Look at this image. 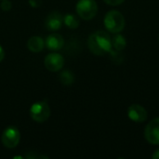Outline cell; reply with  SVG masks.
I'll return each instance as SVG.
<instances>
[{
    "label": "cell",
    "instance_id": "obj_1",
    "mask_svg": "<svg viewBox=\"0 0 159 159\" xmlns=\"http://www.w3.org/2000/svg\"><path fill=\"white\" fill-rule=\"evenodd\" d=\"M88 46L94 55L102 56L112 50V38L107 32L97 31L89 35Z\"/></svg>",
    "mask_w": 159,
    "mask_h": 159
},
{
    "label": "cell",
    "instance_id": "obj_2",
    "mask_svg": "<svg viewBox=\"0 0 159 159\" xmlns=\"http://www.w3.org/2000/svg\"><path fill=\"white\" fill-rule=\"evenodd\" d=\"M103 23L108 32L117 34L125 28L126 22L125 18L121 12L118 10H110L105 14Z\"/></svg>",
    "mask_w": 159,
    "mask_h": 159
},
{
    "label": "cell",
    "instance_id": "obj_3",
    "mask_svg": "<svg viewBox=\"0 0 159 159\" xmlns=\"http://www.w3.org/2000/svg\"><path fill=\"white\" fill-rule=\"evenodd\" d=\"M78 16L85 20H92L98 13V5L95 0H79L76 4Z\"/></svg>",
    "mask_w": 159,
    "mask_h": 159
},
{
    "label": "cell",
    "instance_id": "obj_4",
    "mask_svg": "<svg viewBox=\"0 0 159 159\" xmlns=\"http://www.w3.org/2000/svg\"><path fill=\"white\" fill-rule=\"evenodd\" d=\"M30 116L32 119L37 123L47 121L50 116V108L47 102H38L34 103L30 108Z\"/></svg>",
    "mask_w": 159,
    "mask_h": 159
},
{
    "label": "cell",
    "instance_id": "obj_5",
    "mask_svg": "<svg viewBox=\"0 0 159 159\" xmlns=\"http://www.w3.org/2000/svg\"><path fill=\"white\" fill-rule=\"evenodd\" d=\"M1 141L6 148L13 149L17 147V145L20 141V133L17 128L8 127L3 131L1 136Z\"/></svg>",
    "mask_w": 159,
    "mask_h": 159
},
{
    "label": "cell",
    "instance_id": "obj_6",
    "mask_svg": "<svg viewBox=\"0 0 159 159\" xmlns=\"http://www.w3.org/2000/svg\"><path fill=\"white\" fill-rule=\"evenodd\" d=\"M146 141L154 145H159V117L150 121L144 129Z\"/></svg>",
    "mask_w": 159,
    "mask_h": 159
},
{
    "label": "cell",
    "instance_id": "obj_7",
    "mask_svg": "<svg viewBox=\"0 0 159 159\" xmlns=\"http://www.w3.org/2000/svg\"><path fill=\"white\" fill-rule=\"evenodd\" d=\"M44 65L49 72H58L64 65V58L58 53H49L44 60Z\"/></svg>",
    "mask_w": 159,
    "mask_h": 159
},
{
    "label": "cell",
    "instance_id": "obj_8",
    "mask_svg": "<svg viewBox=\"0 0 159 159\" xmlns=\"http://www.w3.org/2000/svg\"><path fill=\"white\" fill-rule=\"evenodd\" d=\"M128 116L135 123H143L147 119V111L140 104H132L128 109Z\"/></svg>",
    "mask_w": 159,
    "mask_h": 159
},
{
    "label": "cell",
    "instance_id": "obj_9",
    "mask_svg": "<svg viewBox=\"0 0 159 159\" xmlns=\"http://www.w3.org/2000/svg\"><path fill=\"white\" fill-rule=\"evenodd\" d=\"M63 23V16L57 11L51 12L48 15L45 20V26L49 31L59 30Z\"/></svg>",
    "mask_w": 159,
    "mask_h": 159
},
{
    "label": "cell",
    "instance_id": "obj_10",
    "mask_svg": "<svg viewBox=\"0 0 159 159\" xmlns=\"http://www.w3.org/2000/svg\"><path fill=\"white\" fill-rule=\"evenodd\" d=\"M45 45L49 50H60L64 46V38L57 33H52L45 40Z\"/></svg>",
    "mask_w": 159,
    "mask_h": 159
},
{
    "label": "cell",
    "instance_id": "obj_11",
    "mask_svg": "<svg viewBox=\"0 0 159 159\" xmlns=\"http://www.w3.org/2000/svg\"><path fill=\"white\" fill-rule=\"evenodd\" d=\"M45 47V41L40 36H32L27 42V48L32 52H40Z\"/></svg>",
    "mask_w": 159,
    "mask_h": 159
},
{
    "label": "cell",
    "instance_id": "obj_12",
    "mask_svg": "<svg viewBox=\"0 0 159 159\" xmlns=\"http://www.w3.org/2000/svg\"><path fill=\"white\" fill-rule=\"evenodd\" d=\"M112 47L115 48V50L122 51L127 47V40L125 36H123L120 34H116V35L112 38Z\"/></svg>",
    "mask_w": 159,
    "mask_h": 159
},
{
    "label": "cell",
    "instance_id": "obj_13",
    "mask_svg": "<svg viewBox=\"0 0 159 159\" xmlns=\"http://www.w3.org/2000/svg\"><path fill=\"white\" fill-rule=\"evenodd\" d=\"M64 24L70 29H76L79 26V20L74 14H67L63 17Z\"/></svg>",
    "mask_w": 159,
    "mask_h": 159
},
{
    "label": "cell",
    "instance_id": "obj_14",
    "mask_svg": "<svg viewBox=\"0 0 159 159\" xmlns=\"http://www.w3.org/2000/svg\"><path fill=\"white\" fill-rule=\"evenodd\" d=\"M60 81L64 86H71L74 83V81H75V75L69 70L62 71L61 73V75H60Z\"/></svg>",
    "mask_w": 159,
    "mask_h": 159
},
{
    "label": "cell",
    "instance_id": "obj_15",
    "mask_svg": "<svg viewBox=\"0 0 159 159\" xmlns=\"http://www.w3.org/2000/svg\"><path fill=\"white\" fill-rule=\"evenodd\" d=\"M0 7L3 11H9L12 7V4L9 0H2Z\"/></svg>",
    "mask_w": 159,
    "mask_h": 159
},
{
    "label": "cell",
    "instance_id": "obj_16",
    "mask_svg": "<svg viewBox=\"0 0 159 159\" xmlns=\"http://www.w3.org/2000/svg\"><path fill=\"white\" fill-rule=\"evenodd\" d=\"M103 1L110 6H119L125 2V0H103Z\"/></svg>",
    "mask_w": 159,
    "mask_h": 159
},
{
    "label": "cell",
    "instance_id": "obj_17",
    "mask_svg": "<svg viewBox=\"0 0 159 159\" xmlns=\"http://www.w3.org/2000/svg\"><path fill=\"white\" fill-rule=\"evenodd\" d=\"M42 4V0H29V5L33 7H39Z\"/></svg>",
    "mask_w": 159,
    "mask_h": 159
},
{
    "label": "cell",
    "instance_id": "obj_18",
    "mask_svg": "<svg viewBox=\"0 0 159 159\" xmlns=\"http://www.w3.org/2000/svg\"><path fill=\"white\" fill-rule=\"evenodd\" d=\"M4 58H5V51H4L2 46L0 45V62L4 60Z\"/></svg>",
    "mask_w": 159,
    "mask_h": 159
},
{
    "label": "cell",
    "instance_id": "obj_19",
    "mask_svg": "<svg viewBox=\"0 0 159 159\" xmlns=\"http://www.w3.org/2000/svg\"><path fill=\"white\" fill-rule=\"evenodd\" d=\"M152 158L153 159H159V149H157L153 155H152Z\"/></svg>",
    "mask_w": 159,
    "mask_h": 159
},
{
    "label": "cell",
    "instance_id": "obj_20",
    "mask_svg": "<svg viewBox=\"0 0 159 159\" xmlns=\"http://www.w3.org/2000/svg\"><path fill=\"white\" fill-rule=\"evenodd\" d=\"M158 40H159V36H158Z\"/></svg>",
    "mask_w": 159,
    "mask_h": 159
}]
</instances>
